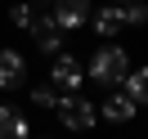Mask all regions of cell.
<instances>
[{"label":"cell","mask_w":148,"mask_h":139,"mask_svg":"<svg viewBox=\"0 0 148 139\" xmlns=\"http://www.w3.org/2000/svg\"><path fill=\"white\" fill-rule=\"evenodd\" d=\"M121 14H126V23H135V27L148 23V5H139V0H135V5H121Z\"/></svg>","instance_id":"cell-12"},{"label":"cell","mask_w":148,"mask_h":139,"mask_svg":"<svg viewBox=\"0 0 148 139\" xmlns=\"http://www.w3.org/2000/svg\"><path fill=\"white\" fill-rule=\"evenodd\" d=\"M0 139H27V117L14 103H0Z\"/></svg>","instance_id":"cell-7"},{"label":"cell","mask_w":148,"mask_h":139,"mask_svg":"<svg viewBox=\"0 0 148 139\" xmlns=\"http://www.w3.org/2000/svg\"><path fill=\"white\" fill-rule=\"evenodd\" d=\"M54 112L63 117V126H67V130H90V126H94V117H99V108H94L90 99H81V94H63Z\"/></svg>","instance_id":"cell-2"},{"label":"cell","mask_w":148,"mask_h":139,"mask_svg":"<svg viewBox=\"0 0 148 139\" xmlns=\"http://www.w3.org/2000/svg\"><path fill=\"white\" fill-rule=\"evenodd\" d=\"M32 31H36V45L45 49V54H58V45H63V27L54 23V14H49V18H32Z\"/></svg>","instance_id":"cell-5"},{"label":"cell","mask_w":148,"mask_h":139,"mask_svg":"<svg viewBox=\"0 0 148 139\" xmlns=\"http://www.w3.org/2000/svg\"><path fill=\"white\" fill-rule=\"evenodd\" d=\"M126 27V14H121V5H108V9L94 14V31L99 36H117V31Z\"/></svg>","instance_id":"cell-8"},{"label":"cell","mask_w":148,"mask_h":139,"mask_svg":"<svg viewBox=\"0 0 148 139\" xmlns=\"http://www.w3.org/2000/svg\"><path fill=\"white\" fill-rule=\"evenodd\" d=\"M23 54H14V49H0V90H18L23 85Z\"/></svg>","instance_id":"cell-6"},{"label":"cell","mask_w":148,"mask_h":139,"mask_svg":"<svg viewBox=\"0 0 148 139\" xmlns=\"http://www.w3.org/2000/svg\"><path fill=\"white\" fill-rule=\"evenodd\" d=\"M126 94L135 103H148V67H139V72H126Z\"/></svg>","instance_id":"cell-10"},{"label":"cell","mask_w":148,"mask_h":139,"mask_svg":"<svg viewBox=\"0 0 148 139\" xmlns=\"http://www.w3.org/2000/svg\"><path fill=\"white\" fill-rule=\"evenodd\" d=\"M135 108H139V103L121 90V94H112V99L103 103V117H108V121H130V117H135Z\"/></svg>","instance_id":"cell-9"},{"label":"cell","mask_w":148,"mask_h":139,"mask_svg":"<svg viewBox=\"0 0 148 139\" xmlns=\"http://www.w3.org/2000/svg\"><path fill=\"white\" fill-rule=\"evenodd\" d=\"M32 103H36V108H58V90L54 85H36V90H32Z\"/></svg>","instance_id":"cell-11"},{"label":"cell","mask_w":148,"mask_h":139,"mask_svg":"<svg viewBox=\"0 0 148 139\" xmlns=\"http://www.w3.org/2000/svg\"><path fill=\"white\" fill-rule=\"evenodd\" d=\"M85 18H90V0H54V23H58L63 31L81 27Z\"/></svg>","instance_id":"cell-4"},{"label":"cell","mask_w":148,"mask_h":139,"mask_svg":"<svg viewBox=\"0 0 148 139\" xmlns=\"http://www.w3.org/2000/svg\"><path fill=\"white\" fill-rule=\"evenodd\" d=\"M126 72H130V63H126V49H117V45H103V49H94V58H90V72H85V76H94L99 85H117V81H126Z\"/></svg>","instance_id":"cell-1"},{"label":"cell","mask_w":148,"mask_h":139,"mask_svg":"<svg viewBox=\"0 0 148 139\" xmlns=\"http://www.w3.org/2000/svg\"><path fill=\"white\" fill-rule=\"evenodd\" d=\"M117 5H126V0H117Z\"/></svg>","instance_id":"cell-14"},{"label":"cell","mask_w":148,"mask_h":139,"mask_svg":"<svg viewBox=\"0 0 148 139\" xmlns=\"http://www.w3.org/2000/svg\"><path fill=\"white\" fill-rule=\"evenodd\" d=\"M9 18H14V27H32V18H36V14H32V5H14Z\"/></svg>","instance_id":"cell-13"},{"label":"cell","mask_w":148,"mask_h":139,"mask_svg":"<svg viewBox=\"0 0 148 139\" xmlns=\"http://www.w3.org/2000/svg\"><path fill=\"white\" fill-rule=\"evenodd\" d=\"M49 76H54V85H58V90H67V94H76V85L85 81L81 63H76L72 54H58V58H54V67H49Z\"/></svg>","instance_id":"cell-3"}]
</instances>
